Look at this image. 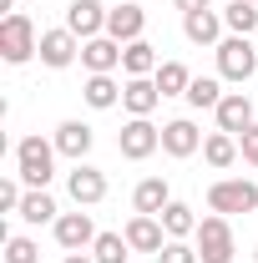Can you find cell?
Returning <instances> with one entry per match:
<instances>
[{
    "mask_svg": "<svg viewBox=\"0 0 258 263\" xmlns=\"http://www.w3.org/2000/svg\"><path fill=\"white\" fill-rule=\"evenodd\" d=\"M157 46L142 35V41H132V46H122V71L127 76H157Z\"/></svg>",
    "mask_w": 258,
    "mask_h": 263,
    "instance_id": "21",
    "label": "cell"
},
{
    "mask_svg": "<svg viewBox=\"0 0 258 263\" xmlns=\"http://www.w3.org/2000/svg\"><path fill=\"white\" fill-rule=\"evenodd\" d=\"M56 152L61 157H71V162H86V152H91V142H97V132L86 127V122H76V117H66L61 127H56Z\"/></svg>",
    "mask_w": 258,
    "mask_h": 263,
    "instance_id": "14",
    "label": "cell"
},
{
    "mask_svg": "<svg viewBox=\"0 0 258 263\" xmlns=\"http://www.w3.org/2000/svg\"><path fill=\"white\" fill-rule=\"evenodd\" d=\"M142 31H147V10L142 5H112L106 10V35L112 41H122V46H132V41H142Z\"/></svg>",
    "mask_w": 258,
    "mask_h": 263,
    "instance_id": "12",
    "label": "cell"
},
{
    "mask_svg": "<svg viewBox=\"0 0 258 263\" xmlns=\"http://www.w3.org/2000/svg\"><path fill=\"white\" fill-rule=\"evenodd\" d=\"M21 197H26V182L21 177H0V208L5 213H21Z\"/></svg>",
    "mask_w": 258,
    "mask_h": 263,
    "instance_id": "31",
    "label": "cell"
},
{
    "mask_svg": "<svg viewBox=\"0 0 258 263\" xmlns=\"http://www.w3.org/2000/svg\"><path fill=\"white\" fill-rule=\"evenodd\" d=\"M66 193H71L76 208H97L101 197H106V172L91 167V162H76L71 172H66Z\"/></svg>",
    "mask_w": 258,
    "mask_h": 263,
    "instance_id": "7",
    "label": "cell"
},
{
    "mask_svg": "<svg viewBox=\"0 0 258 263\" xmlns=\"http://www.w3.org/2000/svg\"><path fill=\"white\" fill-rule=\"evenodd\" d=\"M213 56H218V76H223V81H238V86L258 71L253 35H223V41L213 46Z\"/></svg>",
    "mask_w": 258,
    "mask_h": 263,
    "instance_id": "4",
    "label": "cell"
},
{
    "mask_svg": "<svg viewBox=\"0 0 258 263\" xmlns=\"http://www.w3.org/2000/svg\"><path fill=\"white\" fill-rule=\"evenodd\" d=\"M208 213H223V218L258 213V182H248V177H218L208 187Z\"/></svg>",
    "mask_w": 258,
    "mask_h": 263,
    "instance_id": "3",
    "label": "cell"
},
{
    "mask_svg": "<svg viewBox=\"0 0 258 263\" xmlns=\"http://www.w3.org/2000/svg\"><path fill=\"white\" fill-rule=\"evenodd\" d=\"M238 152H243V162L258 167V122H253L248 132H238Z\"/></svg>",
    "mask_w": 258,
    "mask_h": 263,
    "instance_id": "32",
    "label": "cell"
},
{
    "mask_svg": "<svg viewBox=\"0 0 258 263\" xmlns=\"http://www.w3.org/2000/svg\"><path fill=\"white\" fill-rule=\"evenodd\" d=\"M127 253H132L127 233H97V243H91V258L97 263H127Z\"/></svg>",
    "mask_w": 258,
    "mask_h": 263,
    "instance_id": "28",
    "label": "cell"
},
{
    "mask_svg": "<svg viewBox=\"0 0 258 263\" xmlns=\"http://www.w3.org/2000/svg\"><path fill=\"white\" fill-rule=\"evenodd\" d=\"M35 51H41V35H35L31 15L26 10H10L0 21V56H5V66H26Z\"/></svg>",
    "mask_w": 258,
    "mask_h": 263,
    "instance_id": "2",
    "label": "cell"
},
{
    "mask_svg": "<svg viewBox=\"0 0 258 263\" xmlns=\"http://www.w3.org/2000/svg\"><path fill=\"white\" fill-rule=\"evenodd\" d=\"M193 248L202 263H233V223L223 213H208L193 233Z\"/></svg>",
    "mask_w": 258,
    "mask_h": 263,
    "instance_id": "5",
    "label": "cell"
},
{
    "mask_svg": "<svg viewBox=\"0 0 258 263\" xmlns=\"http://www.w3.org/2000/svg\"><path fill=\"white\" fill-rule=\"evenodd\" d=\"M15 5H26V0H15Z\"/></svg>",
    "mask_w": 258,
    "mask_h": 263,
    "instance_id": "36",
    "label": "cell"
},
{
    "mask_svg": "<svg viewBox=\"0 0 258 263\" xmlns=\"http://www.w3.org/2000/svg\"><path fill=\"white\" fill-rule=\"evenodd\" d=\"M167 202H172V187H167V177H142V182L132 187V213H152V218H157Z\"/></svg>",
    "mask_w": 258,
    "mask_h": 263,
    "instance_id": "19",
    "label": "cell"
},
{
    "mask_svg": "<svg viewBox=\"0 0 258 263\" xmlns=\"http://www.w3.org/2000/svg\"><path fill=\"white\" fill-rule=\"evenodd\" d=\"M223 26H228V35H253V31H258V5L233 0V5L223 10Z\"/></svg>",
    "mask_w": 258,
    "mask_h": 263,
    "instance_id": "27",
    "label": "cell"
},
{
    "mask_svg": "<svg viewBox=\"0 0 258 263\" xmlns=\"http://www.w3.org/2000/svg\"><path fill=\"white\" fill-rule=\"evenodd\" d=\"M81 66H86V76H112L122 66V41H112V35L81 41Z\"/></svg>",
    "mask_w": 258,
    "mask_h": 263,
    "instance_id": "11",
    "label": "cell"
},
{
    "mask_svg": "<svg viewBox=\"0 0 258 263\" xmlns=\"http://www.w3.org/2000/svg\"><path fill=\"white\" fill-rule=\"evenodd\" d=\"M172 5H177L182 15H193V10H208V0H172Z\"/></svg>",
    "mask_w": 258,
    "mask_h": 263,
    "instance_id": "33",
    "label": "cell"
},
{
    "mask_svg": "<svg viewBox=\"0 0 258 263\" xmlns=\"http://www.w3.org/2000/svg\"><path fill=\"white\" fill-rule=\"evenodd\" d=\"M56 142H46L41 132L35 137H21L15 142V177L26 182V187H46L51 177H56Z\"/></svg>",
    "mask_w": 258,
    "mask_h": 263,
    "instance_id": "1",
    "label": "cell"
},
{
    "mask_svg": "<svg viewBox=\"0 0 258 263\" xmlns=\"http://www.w3.org/2000/svg\"><path fill=\"white\" fill-rule=\"evenodd\" d=\"M202 162L228 172V167L238 162V137L233 132H213V137H202Z\"/></svg>",
    "mask_w": 258,
    "mask_h": 263,
    "instance_id": "22",
    "label": "cell"
},
{
    "mask_svg": "<svg viewBox=\"0 0 258 263\" xmlns=\"http://www.w3.org/2000/svg\"><path fill=\"white\" fill-rule=\"evenodd\" d=\"M157 147H162V127H152V117H132L127 127L117 132V152L127 162H147Z\"/></svg>",
    "mask_w": 258,
    "mask_h": 263,
    "instance_id": "6",
    "label": "cell"
},
{
    "mask_svg": "<svg viewBox=\"0 0 258 263\" xmlns=\"http://www.w3.org/2000/svg\"><path fill=\"white\" fill-rule=\"evenodd\" d=\"M51 233H56V243H61L66 253H81V248L97 243V223H91V213H61V218L51 223Z\"/></svg>",
    "mask_w": 258,
    "mask_h": 263,
    "instance_id": "9",
    "label": "cell"
},
{
    "mask_svg": "<svg viewBox=\"0 0 258 263\" xmlns=\"http://www.w3.org/2000/svg\"><path fill=\"white\" fill-rule=\"evenodd\" d=\"M248 5H258V0H248Z\"/></svg>",
    "mask_w": 258,
    "mask_h": 263,
    "instance_id": "37",
    "label": "cell"
},
{
    "mask_svg": "<svg viewBox=\"0 0 258 263\" xmlns=\"http://www.w3.org/2000/svg\"><path fill=\"white\" fill-rule=\"evenodd\" d=\"M223 76H193V86H188V106L193 111H218V101H223Z\"/></svg>",
    "mask_w": 258,
    "mask_h": 263,
    "instance_id": "24",
    "label": "cell"
},
{
    "mask_svg": "<svg viewBox=\"0 0 258 263\" xmlns=\"http://www.w3.org/2000/svg\"><path fill=\"white\" fill-rule=\"evenodd\" d=\"M122 233H127L132 253H162L167 248V228H162V218H152V213H137Z\"/></svg>",
    "mask_w": 258,
    "mask_h": 263,
    "instance_id": "13",
    "label": "cell"
},
{
    "mask_svg": "<svg viewBox=\"0 0 258 263\" xmlns=\"http://www.w3.org/2000/svg\"><path fill=\"white\" fill-rule=\"evenodd\" d=\"M213 117H218V132H233V137L248 132V127H253V101H248V91H228V97L218 101Z\"/></svg>",
    "mask_w": 258,
    "mask_h": 263,
    "instance_id": "16",
    "label": "cell"
},
{
    "mask_svg": "<svg viewBox=\"0 0 258 263\" xmlns=\"http://www.w3.org/2000/svg\"><path fill=\"white\" fill-rule=\"evenodd\" d=\"M66 263H97L91 253H66Z\"/></svg>",
    "mask_w": 258,
    "mask_h": 263,
    "instance_id": "34",
    "label": "cell"
},
{
    "mask_svg": "<svg viewBox=\"0 0 258 263\" xmlns=\"http://www.w3.org/2000/svg\"><path fill=\"white\" fill-rule=\"evenodd\" d=\"M66 31L91 41V35H106V5L101 0H71L66 5Z\"/></svg>",
    "mask_w": 258,
    "mask_h": 263,
    "instance_id": "10",
    "label": "cell"
},
{
    "mask_svg": "<svg viewBox=\"0 0 258 263\" xmlns=\"http://www.w3.org/2000/svg\"><path fill=\"white\" fill-rule=\"evenodd\" d=\"M157 218H162V228H167V238H193L197 223H202V218H193V208H188V202H177V197L162 208Z\"/></svg>",
    "mask_w": 258,
    "mask_h": 263,
    "instance_id": "25",
    "label": "cell"
},
{
    "mask_svg": "<svg viewBox=\"0 0 258 263\" xmlns=\"http://www.w3.org/2000/svg\"><path fill=\"white\" fill-rule=\"evenodd\" d=\"M157 101H162V91H157L152 76H127V86H122V106H127L132 117H152Z\"/></svg>",
    "mask_w": 258,
    "mask_h": 263,
    "instance_id": "18",
    "label": "cell"
},
{
    "mask_svg": "<svg viewBox=\"0 0 258 263\" xmlns=\"http://www.w3.org/2000/svg\"><path fill=\"white\" fill-rule=\"evenodd\" d=\"M157 263H202V258H197V248L188 238H167V248L157 253Z\"/></svg>",
    "mask_w": 258,
    "mask_h": 263,
    "instance_id": "30",
    "label": "cell"
},
{
    "mask_svg": "<svg viewBox=\"0 0 258 263\" xmlns=\"http://www.w3.org/2000/svg\"><path fill=\"white\" fill-rule=\"evenodd\" d=\"M5 263H41V243L26 233H5Z\"/></svg>",
    "mask_w": 258,
    "mask_h": 263,
    "instance_id": "29",
    "label": "cell"
},
{
    "mask_svg": "<svg viewBox=\"0 0 258 263\" xmlns=\"http://www.w3.org/2000/svg\"><path fill=\"white\" fill-rule=\"evenodd\" d=\"M162 152H167V157H193V152H202V132H197L188 117L167 122V127H162Z\"/></svg>",
    "mask_w": 258,
    "mask_h": 263,
    "instance_id": "17",
    "label": "cell"
},
{
    "mask_svg": "<svg viewBox=\"0 0 258 263\" xmlns=\"http://www.w3.org/2000/svg\"><path fill=\"white\" fill-rule=\"evenodd\" d=\"M81 97H86V106H91V111H112V106L122 101V86H117V76H86Z\"/></svg>",
    "mask_w": 258,
    "mask_h": 263,
    "instance_id": "23",
    "label": "cell"
},
{
    "mask_svg": "<svg viewBox=\"0 0 258 263\" xmlns=\"http://www.w3.org/2000/svg\"><path fill=\"white\" fill-rule=\"evenodd\" d=\"M223 10H213V5H208V10H193V15H182V35H188V41H193V46H218V41H223Z\"/></svg>",
    "mask_w": 258,
    "mask_h": 263,
    "instance_id": "15",
    "label": "cell"
},
{
    "mask_svg": "<svg viewBox=\"0 0 258 263\" xmlns=\"http://www.w3.org/2000/svg\"><path fill=\"white\" fill-rule=\"evenodd\" d=\"M253 263H258V248H253Z\"/></svg>",
    "mask_w": 258,
    "mask_h": 263,
    "instance_id": "35",
    "label": "cell"
},
{
    "mask_svg": "<svg viewBox=\"0 0 258 263\" xmlns=\"http://www.w3.org/2000/svg\"><path fill=\"white\" fill-rule=\"evenodd\" d=\"M41 66H51V71H66V66L81 56V35H71L66 26H56V31H41Z\"/></svg>",
    "mask_w": 258,
    "mask_h": 263,
    "instance_id": "8",
    "label": "cell"
},
{
    "mask_svg": "<svg viewBox=\"0 0 258 263\" xmlns=\"http://www.w3.org/2000/svg\"><path fill=\"white\" fill-rule=\"evenodd\" d=\"M21 223H56L61 218V208H56V197L46 193V187H26L21 197V213H15Z\"/></svg>",
    "mask_w": 258,
    "mask_h": 263,
    "instance_id": "20",
    "label": "cell"
},
{
    "mask_svg": "<svg viewBox=\"0 0 258 263\" xmlns=\"http://www.w3.org/2000/svg\"><path fill=\"white\" fill-rule=\"evenodd\" d=\"M152 81H157L162 97H188V86H193V71H188L182 61H162Z\"/></svg>",
    "mask_w": 258,
    "mask_h": 263,
    "instance_id": "26",
    "label": "cell"
}]
</instances>
